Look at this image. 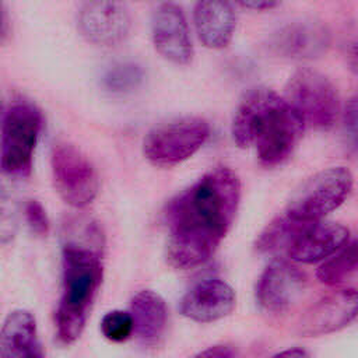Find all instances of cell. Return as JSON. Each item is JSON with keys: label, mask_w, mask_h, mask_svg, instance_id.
<instances>
[{"label": "cell", "mask_w": 358, "mask_h": 358, "mask_svg": "<svg viewBox=\"0 0 358 358\" xmlns=\"http://www.w3.org/2000/svg\"><path fill=\"white\" fill-rule=\"evenodd\" d=\"M236 305L234 288L221 278H206L194 284L180 299L182 316L197 323H213L232 313Z\"/></svg>", "instance_id": "13"}, {"label": "cell", "mask_w": 358, "mask_h": 358, "mask_svg": "<svg viewBox=\"0 0 358 358\" xmlns=\"http://www.w3.org/2000/svg\"><path fill=\"white\" fill-rule=\"evenodd\" d=\"M129 312L133 319L134 334L144 344L158 341L168 320V309L164 298L152 289H141L131 298Z\"/></svg>", "instance_id": "17"}, {"label": "cell", "mask_w": 358, "mask_h": 358, "mask_svg": "<svg viewBox=\"0 0 358 358\" xmlns=\"http://www.w3.org/2000/svg\"><path fill=\"white\" fill-rule=\"evenodd\" d=\"M193 22L199 41L206 48L224 49L234 38L236 14L228 1H197L193 8Z\"/></svg>", "instance_id": "16"}, {"label": "cell", "mask_w": 358, "mask_h": 358, "mask_svg": "<svg viewBox=\"0 0 358 358\" xmlns=\"http://www.w3.org/2000/svg\"><path fill=\"white\" fill-rule=\"evenodd\" d=\"M330 46L327 28L316 21H292L268 38V48L280 57L292 60L315 59Z\"/></svg>", "instance_id": "15"}, {"label": "cell", "mask_w": 358, "mask_h": 358, "mask_svg": "<svg viewBox=\"0 0 358 358\" xmlns=\"http://www.w3.org/2000/svg\"><path fill=\"white\" fill-rule=\"evenodd\" d=\"M210 136V124L199 116H182L152 127L143 140L145 159L172 168L193 157Z\"/></svg>", "instance_id": "5"}, {"label": "cell", "mask_w": 358, "mask_h": 358, "mask_svg": "<svg viewBox=\"0 0 358 358\" xmlns=\"http://www.w3.org/2000/svg\"><path fill=\"white\" fill-rule=\"evenodd\" d=\"M241 201V179L227 166L204 173L169 200L166 260L187 270L206 263L229 231Z\"/></svg>", "instance_id": "1"}, {"label": "cell", "mask_w": 358, "mask_h": 358, "mask_svg": "<svg viewBox=\"0 0 358 358\" xmlns=\"http://www.w3.org/2000/svg\"><path fill=\"white\" fill-rule=\"evenodd\" d=\"M347 62L351 71L358 77V39L350 43L347 49Z\"/></svg>", "instance_id": "27"}, {"label": "cell", "mask_w": 358, "mask_h": 358, "mask_svg": "<svg viewBox=\"0 0 358 358\" xmlns=\"http://www.w3.org/2000/svg\"><path fill=\"white\" fill-rule=\"evenodd\" d=\"M144 78L143 69L131 62L116 63L110 66L103 77L102 85L112 94H127L136 90Z\"/></svg>", "instance_id": "21"}, {"label": "cell", "mask_w": 358, "mask_h": 358, "mask_svg": "<svg viewBox=\"0 0 358 358\" xmlns=\"http://www.w3.org/2000/svg\"><path fill=\"white\" fill-rule=\"evenodd\" d=\"M42 127L41 112L29 102H13L3 112L0 166L3 173L25 178L32 169V159Z\"/></svg>", "instance_id": "4"}, {"label": "cell", "mask_w": 358, "mask_h": 358, "mask_svg": "<svg viewBox=\"0 0 358 358\" xmlns=\"http://www.w3.org/2000/svg\"><path fill=\"white\" fill-rule=\"evenodd\" d=\"M305 285L302 271L284 259H274L257 280V305L266 313H284L298 301Z\"/></svg>", "instance_id": "11"}, {"label": "cell", "mask_w": 358, "mask_h": 358, "mask_svg": "<svg viewBox=\"0 0 358 358\" xmlns=\"http://www.w3.org/2000/svg\"><path fill=\"white\" fill-rule=\"evenodd\" d=\"M306 221H299L288 215L287 213L274 218L262 231L256 241V249L262 253H285L294 242L298 231Z\"/></svg>", "instance_id": "19"}, {"label": "cell", "mask_w": 358, "mask_h": 358, "mask_svg": "<svg viewBox=\"0 0 358 358\" xmlns=\"http://www.w3.org/2000/svg\"><path fill=\"white\" fill-rule=\"evenodd\" d=\"M35 344H38L35 316L25 309L10 312L0 331V358H22Z\"/></svg>", "instance_id": "18"}, {"label": "cell", "mask_w": 358, "mask_h": 358, "mask_svg": "<svg viewBox=\"0 0 358 358\" xmlns=\"http://www.w3.org/2000/svg\"><path fill=\"white\" fill-rule=\"evenodd\" d=\"M25 221L31 231L36 235H46L49 232V218L43 206L38 200L27 201L24 207Z\"/></svg>", "instance_id": "24"}, {"label": "cell", "mask_w": 358, "mask_h": 358, "mask_svg": "<svg viewBox=\"0 0 358 358\" xmlns=\"http://www.w3.org/2000/svg\"><path fill=\"white\" fill-rule=\"evenodd\" d=\"M239 4L246 8L263 11V10H271V8L277 7L280 3L273 1V0H249V1H239Z\"/></svg>", "instance_id": "26"}, {"label": "cell", "mask_w": 358, "mask_h": 358, "mask_svg": "<svg viewBox=\"0 0 358 358\" xmlns=\"http://www.w3.org/2000/svg\"><path fill=\"white\" fill-rule=\"evenodd\" d=\"M358 271V238L348 241L317 268L316 277L324 285H338Z\"/></svg>", "instance_id": "20"}, {"label": "cell", "mask_w": 358, "mask_h": 358, "mask_svg": "<svg viewBox=\"0 0 358 358\" xmlns=\"http://www.w3.org/2000/svg\"><path fill=\"white\" fill-rule=\"evenodd\" d=\"M285 101L301 116L305 126L330 130L340 116V98L333 83L320 71L299 69L288 80Z\"/></svg>", "instance_id": "6"}, {"label": "cell", "mask_w": 358, "mask_h": 358, "mask_svg": "<svg viewBox=\"0 0 358 358\" xmlns=\"http://www.w3.org/2000/svg\"><path fill=\"white\" fill-rule=\"evenodd\" d=\"M271 358H309V355L303 348L292 347L274 354Z\"/></svg>", "instance_id": "28"}, {"label": "cell", "mask_w": 358, "mask_h": 358, "mask_svg": "<svg viewBox=\"0 0 358 358\" xmlns=\"http://www.w3.org/2000/svg\"><path fill=\"white\" fill-rule=\"evenodd\" d=\"M344 144L350 152L358 154V95L351 96L341 112Z\"/></svg>", "instance_id": "23"}, {"label": "cell", "mask_w": 358, "mask_h": 358, "mask_svg": "<svg viewBox=\"0 0 358 358\" xmlns=\"http://www.w3.org/2000/svg\"><path fill=\"white\" fill-rule=\"evenodd\" d=\"M192 358H235V352L231 347L224 344H217L207 347L206 350L197 352Z\"/></svg>", "instance_id": "25"}, {"label": "cell", "mask_w": 358, "mask_h": 358, "mask_svg": "<svg viewBox=\"0 0 358 358\" xmlns=\"http://www.w3.org/2000/svg\"><path fill=\"white\" fill-rule=\"evenodd\" d=\"M77 27L90 43L112 48L129 36L131 15L123 3L84 1L77 13Z\"/></svg>", "instance_id": "9"}, {"label": "cell", "mask_w": 358, "mask_h": 358, "mask_svg": "<svg viewBox=\"0 0 358 358\" xmlns=\"http://www.w3.org/2000/svg\"><path fill=\"white\" fill-rule=\"evenodd\" d=\"M352 183V173L344 166L322 169L301 185L291 197L285 213L299 221H322L345 201Z\"/></svg>", "instance_id": "7"}, {"label": "cell", "mask_w": 358, "mask_h": 358, "mask_svg": "<svg viewBox=\"0 0 358 358\" xmlns=\"http://www.w3.org/2000/svg\"><path fill=\"white\" fill-rule=\"evenodd\" d=\"M151 38L155 50L168 62L189 64L194 50L186 17L173 3H161L151 15Z\"/></svg>", "instance_id": "12"}, {"label": "cell", "mask_w": 358, "mask_h": 358, "mask_svg": "<svg viewBox=\"0 0 358 358\" xmlns=\"http://www.w3.org/2000/svg\"><path fill=\"white\" fill-rule=\"evenodd\" d=\"M22 358H45V355H43V350H42V347H41V344L38 343V344H35Z\"/></svg>", "instance_id": "29"}, {"label": "cell", "mask_w": 358, "mask_h": 358, "mask_svg": "<svg viewBox=\"0 0 358 358\" xmlns=\"http://www.w3.org/2000/svg\"><path fill=\"white\" fill-rule=\"evenodd\" d=\"M50 168L55 189L64 203L83 208L94 201L99 190L98 173L80 148L69 143L55 144Z\"/></svg>", "instance_id": "8"}, {"label": "cell", "mask_w": 358, "mask_h": 358, "mask_svg": "<svg viewBox=\"0 0 358 358\" xmlns=\"http://www.w3.org/2000/svg\"><path fill=\"white\" fill-rule=\"evenodd\" d=\"M348 242V229L331 221L305 222L291 243L287 257L291 262L313 264L324 262Z\"/></svg>", "instance_id": "14"}, {"label": "cell", "mask_w": 358, "mask_h": 358, "mask_svg": "<svg viewBox=\"0 0 358 358\" xmlns=\"http://www.w3.org/2000/svg\"><path fill=\"white\" fill-rule=\"evenodd\" d=\"M102 336L112 343H123L134 333L130 312L113 309L106 312L99 323Z\"/></svg>", "instance_id": "22"}, {"label": "cell", "mask_w": 358, "mask_h": 358, "mask_svg": "<svg viewBox=\"0 0 358 358\" xmlns=\"http://www.w3.org/2000/svg\"><path fill=\"white\" fill-rule=\"evenodd\" d=\"M305 123L292 106L266 87L249 90L232 119V138L239 148L253 147L266 166L282 164L298 145Z\"/></svg>", "instance_id": "2"}, {"label": "cell", "mask_w": 358, "mask_h": 358, "mask_svg": "<svg viewBox=\"0 0 358 358\" xmlns=\"http://www.w3.org/2000/svg\"><path fill=\"white\" fill-rule=\"evenodd\" d=\"M94 242L67 241L62 253V296L56 329L62 343L71 344L83 333L103 277L101 253Z\"/></svg>", "instance_id": "3"}, {"label": "cell", "mask_w": 358, "mask_h": 358, "mask_svg": "<svg viewBox=\"0 0 358 358\" xmlns=\"http://www.w3.org/2000/svg\"><path fill=\"white\" fill-rule=\"evenodd\" d=\"M358 316V289L331 291L310 305L298 323L303 337H319L336 333Z\"/></svg>", "instance_id": "10"}]
</instances>
